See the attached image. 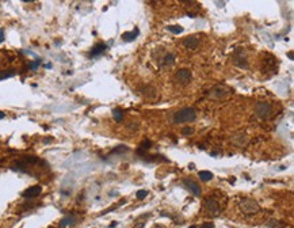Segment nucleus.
I'll return each mask as SVG.
<instances>
[{
	"label": "nucleus",
	"instance_id": "obj_3",
	"mask_svg": "<svg viewBox=\"0 0 294 228\" xmlns=\"http://www.w3.org/2000/svg\"><path fill=\"white\" fill-rule=\"evenodd\" d=\"M271 111H273L271 106L266 102H259V103H256V106H255V114L258 115L260 119L269 118L271 115Z\"/></svg>",
	"mask_w": 294,
	"mask_h": 228
},
{
	"label": "nucleus",
	"instance_id": "obj_24",
	"mask_svg": "<svg viewBox=\"0 0 294 228\" xmlns=\"http://www.w3.org/2000/svg\"><path fill=\"white\" fill-rule=\"evenodd\" d=\"M4 115H6V114L3 113V111H0V119H2V118H4Z\"/></svg>",
	"mask_w": 294,
	"mask_h": 228
},
{
	"label": "nucleus",
	"instance_id": "obj_19",
	"mask_svg": "<svg viewBox=\"0 0 294 228\" xmlns=\"http://www.w3.org/2000/svg\"><path fill=\"white\" fill-rule=\"evenodd\" d=\"M147 196H148L147 190H138V192H137V198L138 200H144Z\"/></svg>",
	"mask_w": 294,
	"mask_h": 228
},
{
	"label": "nucleus",
	"instance_id": "obj_15",
	"mask_svg": "<svg viewBox=\"0 0 294 228\" xmlns=\"http://www.w3.org/2000/svg\"><path fill=\"white\" fill-rule=\"evenodd\" d=\"M113 117H114V119L117 122H121L122 119H124V111H122V109H114L113 110Z\"/></svg>",
	"mask_w": 294,
	"mask_h": 228
},
{
	"label": "nucleus",
	"instance_id": "obj_6",
	"mask_svg": "<svg viewBox=\"0 0 294 228\" xmlns=\"http://www.w3.org/2000/svg\"><path fill=\"white\" fill-rule=\"evenodd\" d=\"M205 209L209 212V215H218L219 212V207L218 202L213 198H206L205 200Z\"/></svg>",
	"mask_w": 294,
	"mask_h": 228
},
{
	"label": "nucleus",
	"instance_id": "obj_12",
	"mask_svg": "<svg viewBox=\"0 0 294 228\" xmlns=\"http://www.w3.org/2000/svg\"><path fill=\"white\" fill-rule=\"evenodd\" d=\"M174 63H175V56L172 53L165 54L164 57H163V60H161V65L163 67H171Z\"/></svg>",
	"mask_w": 294,
	"mask_h": 228
},
{
	"label": "nucleus",
	"instance_id": "obj_8",
	"mask_svg": "<svg viewBox=\"0 0 294 228\" xmlns=\"http://www.w3.org/2000/svg\"><path fill=\"white\" fill-rule=\"evenodd\" d=\"M184 185L190 189V192L194 193V196H197V197L201 196V188H199V185L197 184V182L192 181V179H184Z\"/></svg>",
	"mask_w": 294,
	"mask_h": 228
},
{
	"label": "nucleus",
	"instance_id": "obj_2",
	"mask_svg": "<svg viewBox=\"0 0 294 228\" xmlns=\"http://www.w3.org/2000/svg\"><path fill=\"white\" fill-rule=\"evenodd\" d=\"M240 209L245 215H255L260 211V207L254 200H243L240 202Z\"/></svg>",
	"mask_w": 294,
	"mask_h": 228
},
{
	"label": "nucleus",
	"instance_id": "obj_1",
	"mask_svg": "<svg viewBox=\"0 0 294 228\" xmlns=\"http://www.w3.org/2000/svg\"><path fill=\"white\" fill-rule=\"evenodd\" d=\"M197 118V113L192 107H184L174 114L175 124H184V122H192Z\"/></svg>",
	"mask_w": 294,
	"mask_h": 228
},
{
	"label": "nucleus",
	"instance_id": "obj_25",
	"mask_svg": "<svg viewBox=\"0 0 294 228\" xmlns=\"http://www.w3.org/2000/svg\"><path fill=\"white\" fill-rule=\"evenodd\" d=\"M152 228H164L163 226H155V227H152Z\"/></svg>",
	"mask_w": 294,
	"mask_h": 228
},
{
	"label": "nucleus",
	"instance_id": "obj_23",
	"mask_svg": "<svg viewBox=\"0 0 294 228\" xmlns=\"http://www.w3.org/2000/svg\"><path fill=\"white\" fill-rule=\"evenodd\" d=\"M134 228H144V223H138V224H136Z\"/></svg>",
	"mask_w": 294,
	"mask_h": 228
},
{
	"label": "nucleus",
	"instance_id": "obj_5",
	"mask_svg": "<svg viewBox=\"0 0 294 228\" xmlns=\"http://www.w3.org/2000/svg\"><path fill=\"white\" fill-rule=\"evenodd\" d=\"M228 94H229L228 88L224 87V86H215V87H213L209 91V96L213 99H222Z\"/></svg>",
	"mask_w": 294,
	"mask_h": 228
},
{
	"label": "nucleus",
	"instance_id": "obj_21",
	"mask_svg": "<svg viewBox=\"0 0 294 228\" xmlns=\"http://www.w3.org/2000/svg\"><path fill=\"white\" fill-rule=\"evenodd\" d=\"M201 228H214V226H213V223H205Z\"/></svg>",
	"mask_w": 294,
	"mask_h": 228
},
{
	"label": "nucleus",
	"instance_id": "obj_17",
	"mask_svg": "<svg viewBox=\"0 0 294 228\" xmlns=\"http://www.w3.org/2000/svg\"><path fill=\"white\" fill-rule=\"evenodd\" d=\"M75 223V217H72V216H68V217H64L60 221V226H61V228H64V227H66V226H70V224H73Z\"/></svg>",
	"mask_w": 294,
	"mask_h": 228
},
{
	"label": "nucleus",
	"instance_id": "obj_18",
	"mask_svg": "<svg viewBox=\"0 0 294 228\" xmlns=\"http://www.w3.org/2000/svg\"><path fill=\"white\" fill-rule=\"evenodd\" d=\"M192 133H194V129L190 128V126L182 129V134H183V136H190V134H192Z\"/></svg>",
	"mask_w": 294,
	"mask_h": 228
},
{
	"label": "nucleus",
	"instance_id": "obj_7",
	"mask_svg": "<svg viewBox=\"0 0 294 228\" xmlns=\"http://www.w3.org/2000/svg\"><path fill=\"white\" fill-rule=\"evenodd\" d=\"M41 192H42V188H41L39 185H35V186H31V188L26 189L23 193H22V196L25 197V198H34V197L39 196Z\"/></svg>",
	"mask_w": 294,
	"mask_h": 228
},
{
	"label": "nucleus",
	"instance_id": "obj_10",
	"mask_svg": "<svg viewBox=\"0 0 294 228\" xmlns=\"http://www.w3.org/2000/svg\"><path fill=\"white\" fill-rule=\"evenodd\" d=\"M107 49V46H106V44H103V42H100V44H96L94 48H92V50H91V53L90 56L91 57H96V56H100Z\"/></svg>",
	"mask_w": 294,
	"mask_h": 228
},
{
	"label": "nucleus",
	"instance_id": "obj_16",
	"mask_svg": "<svg viewBox=\"0 0 294 228\" xmlns=\"http://www.w3.org/2000/svg\"><path fill=\"white\" fill-rule=\"evenodd\" d=\"M167 30L168 31H171L172 34H180V33H183V27L179 25H174V26H168L167 27Z\"/></svg>",
	"mask_w": 294,
	"mask_h": 228
},
{
	"label": "nucleus",
	"instance_id": "obj_20",
	"mask_svg": "<svg viewBox=\"0 0 294 228\" xmlns=\"http://www.w3.org/2000/svg\"><path fill=\"white\" fill-rule=\"evenodd\" d=\"M38 65H39V61H34V63H30V64H29V67H30L31 69L38 68Z\"/></svg>",
	"mask_w": 294,
	"mask_h": 228
},
{
	"label": "nucleus",
	"instance_id": "obj_22",
	"mask_svg": "<svg viewBox=\"0 0 294 228\" xmlns=\"http://www.w3.org/2000/svg\"><path fill=\"white\" fill-rule=\"evenodd\" d=\"M3 40H4V33H3V30L0 29V44L3 42Z\"/></svg>",
	"mask_w": 294,
	"mask_h": 228
},
{
	"label": "nucleus",
	"instance_id": "obj_13",
	"mask_svg": "<svg viewBox=\"0 0 294 228\" xmlns=\"http://www.w3.org/2000/svg\"><path fill=\"white\" fill-rule=\"evenodd\" d=\"M15 73H16L15 69H3V71H0V80L15 76Z\"/></svg>",
	"mask_w": 294,
	"mask_h": 228
},
{
	"label": "nucleus",
	"instance_id": "obj_9",
	"mask_svg": "<svg viewBox=\"0 0 294 228\" xmlns=\"http://www.w3.org/2000/svg\"><path fill=\"white\" fill-rule=\"evenodd\" d=\"M183 45L187 49H197L199 45V40H197V37H187L183 40Z\"/></svg>",
	"mask_w": 294,
	"mask_h": 228
},
{
	"label": "nucleus",
	"instance_id": "obj_11",
	"mask_svg": "<svg viewBox=\"0 0 294 228\" xmlns=\"http://www.w3.org/2000/svg\"><path fill=\"white\" fill-rule=\"evenodd\" d=\"M138 29H134L133 31H128V33H124L122 34V40L126 41V42H130V41H133V40H136V37L138 35Z\"/></svg>",
	"mask_w": 294,
	"mask_h": 228
},
{
	"label": "nucleus",
	"instance_id": "obj_26",
	"mask_svg": "<svg viewBox=\"0 0 294 228\" xmlns=\"http://www.w3.org/2000/svg\"><path fill=\"white\" fill-rule=\"evenodd\" d=\"M190 228H197V227H195V226H191V227H190Z\"/></svg>",
	"mask_w": 294,
	"mask_h": 228
},
{
	"label": "nucleus",
	"instance_id": "obj_4",
	"mask_svg": "<svg viewBox=\"0 0 294 228\" xmlns=\"http://www.w3.org/2000/svg\"><path fill=\"white\" fill-rule=\"evenodd\" d=\"M192 79V75L188 69H179L175 73V80L178 83H180L182 86H187Z\"/></svg>",
	"mask_w": 294,
	"mask_h": 228
},
{
	"label": "nucleus",
	"instance_id": "obj_14",
	"mask_svg": "<svg viewBox=\"0 0 294 228\" xmlns=\"http://www.w3.org/2000/svg\"><path fill=\"white\" fill-rule=\"evenodd\" d=\"M198 177H199L201 181H203V182H209V181H211V179H213V174H211L210 171L203 170V171H199Z\"/></svg>",
	"mask_w": 294,
	"mask_h": 228
}]
</instances>
